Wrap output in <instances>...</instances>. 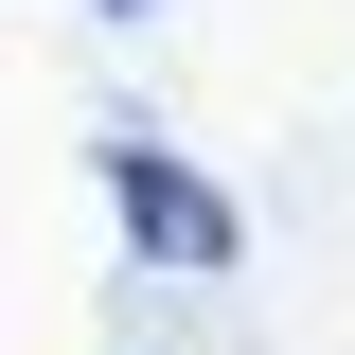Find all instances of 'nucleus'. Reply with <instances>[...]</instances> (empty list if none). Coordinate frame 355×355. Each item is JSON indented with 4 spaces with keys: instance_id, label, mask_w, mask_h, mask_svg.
I'll use <instances>...</instances> for the list:
<instances>
[{
    "instance_id": "nucleus-1",
    "label": "nucleus",
    "mask_w": 355,
    "mask_h": 355,
    "mask_svg": "<svg viewBox=\"0 0 355 355\" xmlns=\"http://www.w3.org/2000/svg\"><path fill=\"white\" fill-rule=\"evenodd\" d=\"M107 214H125V231H142V249H160V266H196V284H214V266L249 249V231H231V196H214V178H178V160H160V142H142V125L107 142Z\"/></svg>"
},
{
    "instance_id": "nucleus-2",
    "label": "nucleus",
    "mask_w": 355,
    "mask_h": 355,
    "mask_svg": "<svg viewBox=\"0 0 355 355\" xmlns=\"http://www.w3.org/2000/svg\"><path fill=\"white\" fill-rule=\"evenodd\" d=\"M107 18H142V0H107Z\"/></svg>"
}]
</instances>
